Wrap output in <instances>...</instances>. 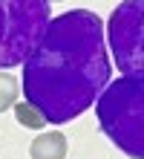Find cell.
Here are the masks:
<instances>
[{
    "label": "cell",
    "instance_id": "6da1fadb",
    "mask_svg": "<svg viewBox=\"0 0 144 159\" xmlns=\"http://www.w3.org/2000/svg\"><path fill=\"white\" fill-rule=\"evenodd\" d=\"M110 75L101 17L72 9L52 17L37 49L23 61V98L49 125H66L98 101Z\"/></svg>",
    "mask_w": 144,
    "mask_h": 159
},
{
    "label": "cell",
    "instance_id": "7a4b0ae2",
    "mask_svg": "<svg viewBox=\"0 0 144 159\" xmlns=\"http://www.w3.org/2000/svg\"><path fill=\"white\" fill-rule=\"evenodd\" d=\"M98 125L107 139L133 159H144V78L110 81L95 101Z\"/></svg>",
    "mask_w": 144,
    "mask_h": 159
},
{
    "label": "cell",
    "instance_id": "3957f363",
    "mask_svg": "<svg viewBox=\"0 0 144 159\" xmlns=\"http://www.w3.org/2000/svg\"><path fill=\"white\" fill-rule=\"evenodd\" d=\"M49 26V0H0V70L23 67Z\"/></svg>",
    "mask_w": 144,
    "mask_h": 159
},
{
    "label": "cell",
    "instance_id": "277c9868",
    "mask_svg": "<svg viewBox=\"0 0 144 159\" xmlns=\"http://www.w3.org/2000/svg\"><path fill=\"white\" fill-rule=\"evenodd\" d=\"M107 41L121 75L144 78V0H121L115 6Z\"/></svg>",
    "mask_w": 144,
    "mask_h": 159
},
{
    "label": "cell",
    "instance_id": "5b68a950",
    "mask_svg": "<svg viewBox=\"0 0 144 159\" xmlns=\"http://www.w3.org/2000/svg\"><path fill=\"white\" fill-rule=\"evenodd\" d=\"M66 148L69 145H66V136L61 130H49V133H41L32 142L29 153H32V159H63Z\"/></svg>",
    "mask_w": 144,
    "mask_h": 159
},
{
    "label": "cell",
    "instance_id": "8992f818",
    "mask_svg": "<svg viewBox=\"0 0 144 159\" xmlns=\"http://www.w3.org/2000/svg\"><path fill=\"white\" fill-rule=\"evenodd\" d=\"M15 119L20 121L23 127H29V130H41V127H46V119L37 113L29 101H20V104L15 101Z\"/></svg>",
    "mask_w": 144,
    "mask_h": 159
},
{
    "label": "cell",
    "instance_id": "52a82bcc",
    "mask_svg": "<svg viewBox=\"0 0 144 159\" xmlns=\"http://www.w3.org/2000/svg\"><path fill=\"white\" fill-rule=\"evenodd\" d=\"M17 93H20V87H17V78L9 75V72H0V113H6L9 107H15Z\"/></svg>",
    "mask_w": 144,
    "mask_h": 159
},
{
    "label": "cell",
    "instance_id": "ba28073f",
    "mask_svg": "<svg viewBox=\"0 0 144 159\" xmlns=\"http://www.w3.org/2000/svg\"><path fill=\"white\" fill-rule=\"evenodd\" d=\"M49 3H52V0H49Z\"/></svg>",
    "mask_w": 144,
    "mask_h": 159
}]
</instances>
